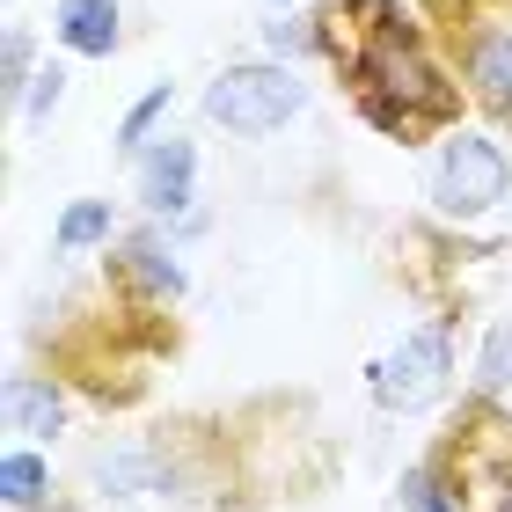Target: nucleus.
Segmentation results:
<instances>
[{"label":"nucleus","mask_w":512,"mask_h":512,"mask_svg":"<svg viewBox=\"0 0 512 512\" xmlns=\"http://www.w3.org/2000/svg\"><path fill=\"white\" fill-rule=\"evenodd\" d=\"M52 37H59V52H74V59H110L118 52V0H59V15H52Z\"/></svg>","instance_id":"obj_10"},{"label":"nucleus","mask_w":512,"mask_h":512,"mask_svg":"<svg viewBox=\"0 0 512 512\" xmlns=\"http://www.w3.org/2000/svg\"><path fill=\"white\" fill-rule=\"evenodd\" d=\"M132 176H139V213L176 220V213H191V198H198V147L176 139V132H161L154 147L132 161Z\"/></svg>","instance_id":"obj_8"},{"label":"nucleus","mask_w":512,"mask_h":512,"mask_svg":"<svg viewBox=\"0 0 512 512\" xmlns=\"http://www.w3.org/2000/svg\"><path fill=\"white\" fill-rule=\"evenodd\" d=\"M300 110H308V81L278 59H242V66H220L205 81V118L235 139H271Z\"/></svg>","instance_id":"obj_4"},{"label":"nucleus","mask_w":512,"mask_h":512,"mask_svg":"<svg viewBox=\"0 0 512 512\" xmlns=\"http://www.w3.org/2000/svg\"><path fill=\"white\" fill-rule=\"evenodd\" d=\"M264 52H271L278 66H293V59L322 52V37H315V15H271V22H264Z\"/></svg>","instance_id":"obj_16"},{"label":"nucleus","mask_w":512,"mask_h":512,"mask_svg":"<svg viewBox=\"0 0 512 512\" xmlns=\"http://www.w3.org/2000/svg\"><path fill=\"white\" fill-rule=\"evenodd\" d=\"M454 37V74H461V88H469V103L483 110V118H498V125H512V22H461V30H447Z\"/></svg>","instance_id":"obj_7"},{"label":"nucleus","mask_w":512,"mask_h":512,"mask_svg":"<svg viewBox=\"0 0 512 512\" xmlns=\"http://www.w3.org/2000/svg\"><path fill=\"white\" fill-rule=\"evenodd\" d=\"M103 286H110V293H125L132 308L169 315L176 300L191 293V271L176 264V242L161 235V220H147V227H132L118 249H103Z\"/></svg>","instance_id":"obj_6"},{"label":"nucleus","mask_w":512,"mask_h":512,"mask_svg":"<svg viewBox=\"0 0 512 512\" xmlns=\"http://www.w3.org/2000/svg\"><path fill=\"white\" fill-rule=\"evenodd\" d=\"M0 498H8V512H37L52 498V461L37 447H8L0 454Z\"/></svg>","instance_id":"obj_13"},{"label":"nucleus","mask_w":512,"mask_h":512,"mask_svg":"<svg viewBox=\"0 0 512 512\" xmlns=\"http://www.w3.org/2000/svg\"><path fill=\"white\" fill-rule=\"evenodd\" d=\"M512 388V308L491 322V337H483V352H476V381H469V395H498Z\"/></svg>","instance_id":"obj_15"},{"label":"nucleus","mask_w":512,"mask_h":512,"mask_svg":"<svg viewBox=\"0 0 512 512\" xmlns=\"http://www.w3.org/2000/svg\"><path fill=\"white\" fill-rule=\"evenodd\" d=\"M491 8H512V0H425V22H447V30H461V22H483Z\"/></svg>","instance_id":"obj_19"},{"label":"nucleus","mask_w":512,"mask_h":512,"mask_svg":"<svg viewBox=\"0 0 512 512\" xmlns=\"http://www.w3.org/2000/svg\"><path fill=\"white\" fill-rule=\"evenodd\" d=\"M454 469L469 512H512V417L491 403V395H461L447 439L432 447Z\"/></svg>","instance_id":"obj_3"},{"label":"nucleus","mask_w":512,"mask_h":512,"mask_svg":"<svg viewBox=\"0 0 512 512\" xmlns=\"http://www.w3.org/2000/svg\"><path fill=\"white\" fill-rule=\"evenodd\" d=\"M425 198H432V220H447V227L491 220L512 198V147L483 125H454L425 161Z\"/></svg>","instance_id":"obj_2"},{"label":"nucleus","mask_w":512,"mask_h":512,"mask_svg":"<svg viewBox=\"0 0 512 512\" xmlns=\"http://www.w3.org/2000/svg\"><path fill=\"white\" fill-rule=\"evenodd\" d=\"M0 425L15 439H59L66 432V381L59 374H8L0 381Z\"/></svg>","instance_id":"obj_9"},{"label":"nucleus","mask_w":512,"mask_h":512,"mask_svg":"<svg viewBox=\"0 0 512 512\" xmlns=\"http://www.w3.org/2000/svg\"><path fill=\"white\" fill-rule=\"evenodd\" d=\"M30 81H37V44H30V30H8V44H0V96L30 103Z\"/></svg>","instance_id":"obj_17"},{"label":"nucleus","mask_w":512,"mask_h":512,"mask_svg":"<svg viewBox=\"0 0 512 512\" xmlns=\"http://www.w3.org/2000/svg\"><path fill=\"white\" fill-rule=\"evenodd\" d=\"M403 512H469V498H461V483H454V469L439 454L403 469Z\"/></svg>","instance_id":"obj_12"},{"label":"nucleus","mask_w":512,"mask_h":512,"mask_svg":"<svg viewBox=\"0 0 512 512\" xmlns=\"http://www.w3.org/2000/svg\"><path fill=\"white\" fill-rule=\"evenodd\" d=\"M322 59L352 88V110L395 147L447 139L461 125V74L432 52L425 15L403 0H322L315 8Z\"/></svg>","instance_id":"obj_1"},{"label":"nucleus","mask_w":512,"mask_h":512,"mask_svg":"<svg viewBox=\"0 0 512 512\" xmlns=\"http://www.w3.org/2000/svg\"><path fill=\"white\" fill-rule=\"evenodd\" d=\"M169 110H176V88H169V81H154L147 96H139L125 118H118V154H125V161H139V154L154 147V125L169 118Z\"/></svg>","instance_id":"obj_14"},{"label":"nucleus","mask_w":512,"mask_h":512,"mask_svg":"<svg viewBox=\"0 0 512 512\" xmlns=\"http://www.w3.org/2000/svg\"><path fill=\"white\" fill-rule=\"evenodd\" d=\"M118 242V213H110V198H74L59 213V227H52V249L59 256H88V249H110Z\"/></svg>","instance_id":"obj_11"},{"label":"nucleus","mask_w":512,"mask_h":512,"mask_svg":"<svg viewBox=\"0 0 512 512\" xmlns=\"http://www.w3.org/2000/svg\"><path fill=\"white\" fill-rule=\"evenodd\" d=\"M59 96H66V66H37L30 103H22V110H30V125H44V118H52V110H59Z\"/></svg>","instance_id":"obj_18"},{"label":"nucleus","mask_w":512,"mask_h":512,"mask_svg":"<svg viewBox=\"0 0 512 512\" xmlns=\"http://www.w3.org/2000/svg\"><path fill=\"white\" fill-rule=\"evenodd\" d=\"M454 322L461 315L417 322V330H403V344H388V352L366 366V388H374V403L388 417H417V410L447 403V388H454Z\"/></svg>","instance_id":"obj_5"}]
</instances>
